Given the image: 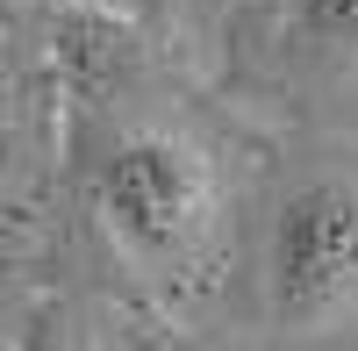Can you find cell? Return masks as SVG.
<instances>
[{"instance_id":"6da1fadb","label":"cell","mask_w":358,"mask_h":351,"mask_svg":"<svg viewBox=\"0 0 358 351\" xmlns=\"http://www.w3.org/2000/svg\"><path fill=\"white\" fill-rule=\"evenodd\" d=\"M94 215L129 266L158 280H194L222 222V187L187 136L136 129L94 165Z\"/></svg>"},{"instance_id":"7a4b0ae2","label":"cell","mask_w":358,"mask_h":351,"mask_svg":"<svg viewBox=\"0 0 358 351\" xmlns=\"http://www.w3.org/2000/svg\"><path fill=\"white\" fill-rule=\"evenodd\" d=\"M265 308L280 330H337L358 315V180H308L280 201Z\"/></svg>"},{"instance_id":"3957f363","label":"cell","mask_w":358,"mask_h":351,"mask_svg":"<svg viewBox=\"0 0 358 351\" xmlns=\"http://www.w3.org/2000/svg\"><path fill=\"white\" fill-rule=\"evenodd\" d=\"M287 36L330 65H358V0H287Z\"/></svg>"},{"instance_id":"277c9868","label":"cell","mask_w":358,"mask_h":351,"mask_svg":"<svg viewBox=\"0 0 358 351\" xmlns=\"http://www.w3.org/2000/svg\"><path fill=\"white\" fill-rule=\"evenodd\" d=\"M15 351H94V330H86V308L72 294H43L36 308L22 315Z\"/></svg>"},{"instance_id":"5b68a950","label":"cell","mask_w":358,"mask_h":351,"mask_svg":"<svg viewBox=\"0 0 358 351\" xmlns=\"http://www.w3.org/2000/svg\"><path fill=\"white\" fill-rule=\"evenodd\" d=\"M22 136V101H15V72H8V50H0V165H8V143Z\"/></svg>"},{"instance_id":"8992f818","label":"cell","mask_w":358,"mask_h":351,"mask_svg":"<svg viewBox=\"0 0 358 351\" xmlns=\"http://www.w3.org/2000/svg\"><path fill=\"white\" fill-rule=\"evenodd\" d=\"M0 208H8V187H0Z\"/></svg>"}]
</instances>
